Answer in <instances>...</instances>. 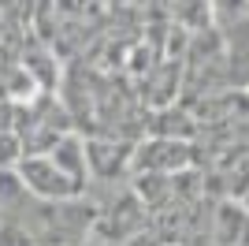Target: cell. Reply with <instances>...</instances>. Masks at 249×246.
Here are the masks:
<instances>
[{"instance_id":"6da1fadb","label":"cell","mask_w":249,"mask_h":246,"mask_svg":"<svg viewBox=\"0 0 249 246\" xmlns=\"http://www.w3.org/2000/svg\"><path fill=\"white\" fill-rule=\"evenodd\" d=\"M15 175L34 202H71L82 194V186L71 175H63L45 153H22V161L15 164Z\"/></svg>"},{"instance_id":"7a4b0ae2","label":"cell","mask_w":249,"mask_h":246,"mask_svg":"<svg viewBox=\"0 0 249 246\" xmlns=\"http://www.w3.org/2000/svg\"><path fill=\"white\" fill-rule=\"evenodd\" d=\"M194 164L190 142H171V138H149L130 153V168L138 175H182Z\"/></svg>"},{"instance_id":"3957f363","label":"cell","mask_w":249,"mask_h":246,"mask_svg":"<svg viewBox=\"0 0 249 246\" xmlns=\"http://www.w3.org/2000/svg\"><path fill=\"white\" fill-rule=\"evenodd\" d=\"M212 243L216 246H249V209L238 198H223L212 213Z\"/></svg>"},{"instance_id":"277c9868","label":"cell","mask_w":249,"mask_h":246,"mask_svg":"<svg viewBox=\"0 0 249 246\" xmlns=\"http://www.w3.org/2000/svg\"><path fill=\"white\" fill-rule=\"evenodd\" d=\"M45 157H49V161L56 164L63 175H71L74 183L86 190V179H89V157H86V142H78L74 134H63V138H56V142H52V149H49Z\"/></svg>"},{"instance_id":"5b68a950","label":"cell","mask_w":249,"mask_h":246,"mask_svg":"<svg viewBox=\"0 0 249 246\" xmlns=\"http://www.w3.org/2000/svg\"><path fill=\"white\" fill-rule=\"evenodd\" d=\"M242 205H246V209H249V186H246V194H242Z\"/></svg>"},{"instance_id":"8992f818","label":"cell","mask_w":249,"mask_h":246,"mask_svg":"<svg viewBox=\"0 0 249 246\" xmlns=\"http://www.w3.org/2000/svg\"><path fill=\"white\" fill-rule=\"evenodd\" d=\"M246 97H249V86H246Z\"/></svg>"}]
</instances>
